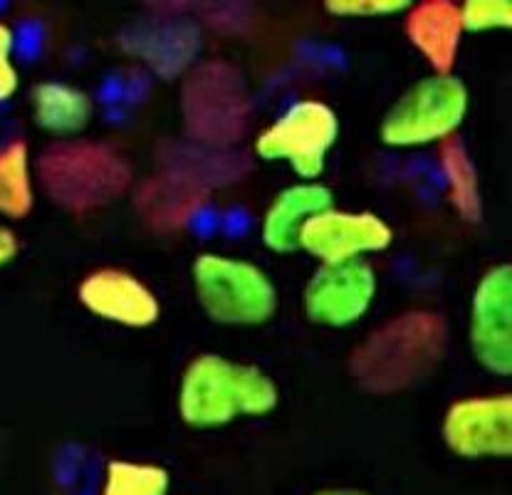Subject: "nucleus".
Here are the masks:
<instances>
[{
	"instance_id": "aec40b11",
	"label": "nucleus",
	"mask_w": 512,
	"mask_h": 495,
	"mask_svg": "<svg viewBox=\"0 0 512 495\" xmlns=\"http://www.w3.org/2000/svg\"><path fill=\"white\" fill-rule=\"evenodd\" d=\"M463 33H490V30H510L512 3L510 0H468L461 5Z\"/></svg>"
},
{
	"instance_id": "6ab92c4d",
	"label": "nucleus",
	"mask_w": 512,
	"mask_h": 495,
	"mask_svg": "<svg viewBox=\"0 0 512 495\" xmlns=\"http://www.w3.org/2000/svg\"><path fill=\"white\" fill-rule=\"evenodd\" d=\"M171 478L154 463L109 461L99 495H169Z\"/></svg>"
},
{
	"instance_id": "4be33fe9",
	"label": "nucleus",
	"mask_w": 512,
	"mask_h": 495,
	"mask_svg": "<svg viewBox=\"0 0 512 495\" xmlns=\"http://www.w3.org/2000/svg\"><path fill=\"white\" fill-rule=\"evenodd\" d=\"M13 48H15V35L8 25L0 23V102L10 99L18 92L20 77L13 65Z\"/></svg>"
},
{
	"instance_id": "0eeeda50",
	"label": "nucleus",
	"mask_w": 512,
	"mask_h": 495,
	"mask_svg": "<svg viewBox=\"0 0 512 495\" xmlns=\"http://www.w3.org/2000/svg\"><path fill=\"white\" fill-rule=\"evenodd\" d=\"M470 347L475 359L498 377L512 374V268H490L470 302Z\"/></svg>"
},
{
	"instance_id": "9d476101",
	"label": "nucleus",
	"mask_w": 512,
	"mask_h": 495,
	"mask_svg": "<svg viewBox=\"0 0 512 495\" xmlns=\"http://www.w3.org/2000/svg\"><path fill=\"white\" fill-rule=\"evenodd\" d=\"M443 439L456 456L505 458L512 453V396H470L451 404Z\"/></svg>"
},
{
	"instance_id": "6e6552de",
	"label": "nucleus",
	"mask_w": 512,
	"mask_h": 495,
	"mask_svg": "<svg viewBox=\"0 0 512 495\" xmlns=\"http://www.w3.org/2000/svg\"><path fill=\"white\" fill-rule=\"evenodd\" d=\"M394 241V231L374 213H349L329 208L310 218L297 238V250H305L322 265L362 260L367 253H381Z\"/></svg>"
},
{
	"instance_id": "423d86ee",
	"label": "nucleus",
	"mask_w": 512,
	"mask_h": 495,
	"mask_svg": "<svg viewBox=\"0 0 512 495\" xmlns=\"http://www.w3.org/2000/svg\"><path fill=\"white\" fill-rule=\"evenodd\" d=\"M337 139V112L320 99H302L255 139V154L265 161H290L297 176L315 181Z\"/></svg>"
},
{
	"instance_id": "9b49d317",
	"label": "nucleus",
	"mask_w": 512,
	"mask_h": 495,
	"mask_svg": "<svg viewBox=\"0 0 512 495\" xmlns=\"http://www.w3.org/2000/svg\"><path fill=\"white\" fill-rule=\"evenodd\" d=\"M188 132L193 137L226 142L238 137L245 124V92L231 67H201L184 92Z\"/></svg>"
},
{
	"instance_id": "f03ea898",
	"label": "nucleus",
	"mask_w": 512,
	"mask_h": 495,
	"mask_svg": "<svg viewBox=\"0 0 512 495\" xmlns=\"http://www.w3.org/2000/svg\"><path fill=\"white\" fill-rule=\"evenodd\" d=\"M278 384L260 367L201 354L186 367L179 414L191 429H218L238 416H268L278 409Z\"/></svg>"
},
{
	"instance_id": "b1692460",
	"label": "nucleus",
	"mask_w": 512,
	"mask_h": 495,
	"mask_svg": "<svg viewBox=\"0 0 512 495\" xmlns=\"http://www.w3.org/2000/svg\"><path fill=\"white\" fill-rule=\"evenodd\" d=\"M315 495H369V493L354 491V488H329V491H320Z\"/></svg>"
},
{
	"instance_id": "2eb2a0df",
	"label": "nucleus",
	"mask_w": 512,
	"mask_h": 495,
	"mask_svg": "<svg viewBox=\"0 0 512 495\" xmlns=\"http://www.w3.org/2000/svg\"><path fill=\"white\" fill-rule=\"evenodd\" d=\"M206 189L186 181L184 176H161L149 181L139 196V208L156 231H174L201 206Z\"/></svg>"
},
{
	"instance_id": "f8f14e48",
	"label": "nucleus",
	"mask_w": 512,
	"mask_h": 495,
	"mask_svg": "<svg viewBox=\"0 0 512 495\" xmlns=\"http://www.w3.org/2000/svg\"><path fill=\"white\" fill-rule=\"evenodd\" d=\"M77 297L94 317L132 330L151 327L161 315L159 297L127 270H94L80 283Z\"/></svg>"
},
{
	"instance_id": "ddd939ff",
	"label": "nucleus",
	"mask_w": 512,
	"mask_h": 495,
	"mask_svg": "<svg viewBox=\"0 0 512 495\" xmlns=\"http://www.w3.org/2000/svg\"><path fill=\"white\" fill-rule=\"evenodd\" d=\"M406 38L426 57L436 75H451L463 38L461 5L451 0H423L406 15Z\"/></svg>"
},
{
	"instance_id": "f3484780",
	"label": "nucleus",
	"mask_w": 512,
	"mask_h": 495,
	"mask_svg": "<svg viewBox=\"0 0 512 495\" xmlns=\"http://www.w3.org/2000/svg\"><path fill=\"white\" fill-rule=\"evenodd\" d=\"M443 174L448 181V196L461 218L470 223H478L483 216V198H480V181L475 171L473 159H470L466 144L458 137H448L441 142L438 149Z\"/></svg>"
},
{
	"instance_id": "412c9836",
	"label": "nucleus",
	"mask_w": 512,
	"mask_h": 495,
	"mask_svg": "<svg viewBox=\"0 0 512 495\" xmlns=\"http://www.w3.org/2000/svg\"><path fill=\"white\" fill-rule=\"evenodd\" d=\"M409 0H327L325 8L339 18H386L409 10Z\"/></svg>"
},
{
	"instance_id": "39448f33",
	"label": "nucleus",
	"mask_w": 512,
	"mask_h": 495,
	"mask_svg": "<svg viewBox=\"0 0 512 495\" xmlns=\"http://www.w3.org/2000/svg\"><path fill=\"white\" fill-rule=\"evenodd\" d=\"M468 104V90L458 77H426L409 87L386 112L379 129L381 142L394 149H414L456 137Z\"/></svg>"
},
{
	"instance_id": "a211bd4d",
	"label": "nucleus",
	"mask_w": 512,
	"mask_h": 495,
	"mask_svg": "<svg viewBox=\"0 0 512 495\" xmlns=\"http://www.w3.org/2000/svg\"><path fill=\"white\" fill-rule=\"evenodd\" d=\"M33 203L28 144L13 142L0 149V213L8 218H25L33 211Z\"/></svg>"
},
{
	"instance_id": "20e7f679",
	"label": "nucleus",
	"mask_w": 512,
	"mask_h": 495,
	"mask_svg": "<svg viewBox=\"0 0 512 495\" xmlns=\"http://www.w3.org/2000/svg\"><path fill=\"white\" fill-rule=\"evenodd\" d=\"M193 288L203 312L218 325H263L278 310L273 280L248 260L216 253L198 255Z\"/></svg>"
},
{
	"instance_id": "1a4fd4ad",
	"label": "nucleus",
	"mask_w": 512,
	"mask_h": 495,
	"mask_svg": "<svg viewBox=\"0 0 512 495\" xmlns=\"http://www.w3.org/2000/svg\"><path fill=\"white\" fill-rule=\"evenodd\" d=\"M376 288L379 280L367 260L322 265L305 288V312L315 325L342 330L367 315Z\"/></svg>"
},
{
	"instance_id": "4468645a",
	"label": "nucleus",
	"mask_w": 512,
	"mask_h": 495,
	"mask_svg": "<svg viewBox=\"0 0 512 495\" xmlns=\"http://www.w3.org/2000/svg\"><path fill=\"white\" fill-rule=\"evenodd\" d=\"M334 208V196L327 186L307 181V184L287 186L270 203L263 221V243L273 253H295L297 238L310 218Z\"/></svg>"
},
{
	"instance_id": "5701e85b",
	"label": "nucleus",
	"mask_w": 512,
	"mask_h": 495,
	"mask_svg": "<svg viewBox=\"0 0 512 495\" xmlns=\"http://www.w3.org/2000/svg\"><path fill=\"white\" fill-rule=\"evenodd\" d=\"M18 238H15L13 231H8V228L0 226V268L3 265H8L10 260L18 255Z\"/></svg>"
},
{
	"instance_id": "7ed1b4c3",
	"label": "nucleus",
	"mask_w": 512,
	"mask_h": 495,
	"mask_svg": "<svg viewBox=\"0 0 512 495\" xmlns=\"http://www.w3.org/2000/svg\"><path fill=\"white\" fill-rule=\"evenodd\" d=\"M45 194L67 211H92L122 198L132 186V169L107 144H55L38 159Z\"/></svg>"
},
{
	"instance_id": "dca6fc26",
	"label": "nucleus",
	"mask_w": 512,
	"mask_h": 495,
	"mask_svg": "<svg viewBox=\"0 0 512 495\" xmlns=\"http://www.w3.org/2000/svg\"><path fill=\"white\" fill-rule=\"evenodd\" d=\"M35 124L55 137H75L90 124L92 102L82 90L62 82H45L33 90Z\"/></svg>"
},
{
	"instance_id": "f257e3e1",
	"label": "nucleus",
	"mask_w": 512,
	"mask_h": 495,
	"mask_svg": "<svg viewBox=\"0 0 512 495\" xmlns=\"http://www.w3.org/2000/svg\"><path fill=\"white\" fill-rule=\"evenodd\" d=\"M448 349V325L431 310L391 317L349 357V374L369 394H396L431 377Z\"/></svg>"
}]
</instances>
